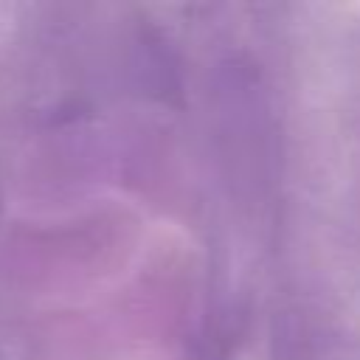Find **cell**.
Here are the masks:
<instances>
[]
</instances>
